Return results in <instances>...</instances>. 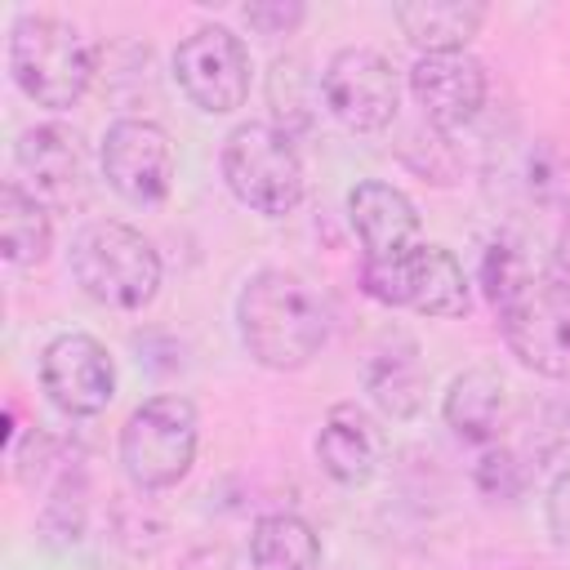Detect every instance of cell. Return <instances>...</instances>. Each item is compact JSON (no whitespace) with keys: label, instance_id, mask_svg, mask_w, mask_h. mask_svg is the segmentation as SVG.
Wrapping results in <instances>:
<instances>
[{"label":"cell","instance_id":"cell-1","mask_svg":"<svg viewBox=\"0 0 570 570\" xmlns=\"http://www.w3.org/2000/svg\"><path fill=\"white\" fill-rule=\"evenodd\" d=\"M481 281L512 356L543 379H570V285L539 276L512 245L485 249Z\"/></svg>","mask_w":570,"mask_h":570},{"label":"cell","instance_id":"cell-2","mask_svg":"<svg viewBox=\"0 0 570 570\" xmlns=\"http://www.w3.org/2000/svg\"><path fill=\"white\" fill-rule=\"evenodd\" d=\"M245 352L267 370H303L330 338V312L316 289L281 267L254 272L236 298Z\"/></svg>","mask_w":570,"mask_h":570},{"label":"cell","instance_id":"cell-3","mask_svg":"<svg viewBox=\"0 0 570 570\" xmlns=\"http://www.w3.org/2000/svg\"><path fill=\"white\" fill-rule=\"evenodd\" d=\"M67 267L94 303L116 307V312L147 307L160 289V254L138 227L116 223V218L85 223L71 236Z\"/></svg>","mask_w":570,"mask_h":570},{"label":"cell","instance_id":"cell-4","mask_svg":"<svg viewBox=\"0 0 570 570\" xmlns=\"http://www.w3.org/2000/svg\"><path fill=\"white\" fill-rule=\"evenodd\" d=\"M9 71L13 85L36 107H71L94 80V49L89 40L49 13H22L9 27Z\"/></svg>","mask_w":570,"mask_h":570},{"label":"cell","instance_id":"cell-5","mask_svg":"<svg viewBox=\"0 0 570 570\" xmlns=\"http://www.w3.org/2000/svg\"><path fill=\"white\" fill-rule=\"evenodd\" d=\"M223 178L232 196L263 218H285L303 200V160L276 125H236L223 138Z\"/></svg>","mask_w":570,"mask_h":570},{"label":"cell","instance_id":"cell-6","mask_svg":"<svg viewBox=\"0 0 570 570\" xmlns=\"http://www.w3.org/2000/svg\"><path fill=\"white\" fill-rule=\"evenodd\" d=\"M196 405L187 396H151L120 428V468L138 490H169L196 459Z\"/></svg>","mask_w":570,"mask_h":570},{"label":"cell","instance_id":"cell-7","mask_svg":"<svg viewBox=\"0 0 570 570\" xmlns=\"http://www.w3.org/2000/svg\"><path fill=\"white\" fill-rule=\"evenodd\" d=\"M361 289L387 307H410L423 316H463L468 276L445 245H414L387 263H361Z\"/></svg>","mask_w":570,"mask_h":570},{"label":"cell","instance_id":"cell-8","mask_svg":"<svg viewBox=\"0 0 570 570\" xmlns=\"http://www.w3.org/2000/svg\"><path fill=\"white\" fill-rule=\"evenodd\" d=\"M174 80L191 98V107L209 116H227L249 94V49L227 27H196L174 49Z\"/></svg>","mask_w":570,"mask_h":570},{"label":"cell","instance_id":"cell-9","mask_svg":"<svg viewBox=\"0 0 570 570\" xmlns=\"http://www.w3.org/2000/svg\"><path fill=\"white\" fill-rule=\"evenodd\" d=\"M321 98L338 125H347L356 134H379L401 111V80L383 53L352 45L325 62Z\"/></svg>","mask_w":570,"mask_h":570},{"label":"cell","instance_id":"cell-10","mask_svg":"<svg viewBox=\"0 0 570 570\" xmlns=\"http://www.w3.org/2000/svg\"><path fill=\"white\" fill-rule=\"evenodd\" d=\"M102 178L129 205H160L174 187V142L156 120L125 116L102 134Z\"/></svg>","mask_w":570,"mask_h":570},{"label":"cell","instance_id":"cell-11","mask_svg":"<svg viewBox=\"0 0 570 570\" xmlns=\"http://www.w3.org/2000/svg\"><path fill=\"white\" fill-rule=\"evenodd\" d=\"M40 387L45 396L71 414V419H89L102 414L116 396V365L107 356V347L94 334H58L45 352H40Z\"/></svg>","mask_w":570,"mask_h":570},{"label":"cell","instance_id":"cell-12","mask_svg":"<svg viewBox=\"0 0 570 570\" xmlns=\"http://www.w3.org/2000/svg\"><path fill=\"white\" fill-rule=\"evenodd\" d=\"M13 165L40 205H80L89 191L85 147L67 125H31L13 142Z\"/></svg>","mask_w":570,"mask_h":570},{"label":"cell","instance_id":"cell-13","mask_svg":"<svg viewBox=\"0 0 570 570\" xmlns=\"http://www.w3.org/2000/svg\"><path fill=\"white\" fill-rule=\"evenodd\" d=\"M410 94L432 129H459L485 102V67L468 49L419 53V62L410 67Z\"/></svg>","mask_w":570,"mask_h":570},{"label":"cell","instance_id":"cell-14","mask_svg":"<svg viewBox=\"0 0 570 570\" xmlns=\"http://www.w3.org/2000/svg\"><path fill=\"white\" fill-rule=\"evenodd\" d=\"M347 218H352V232L365 249V263H387V258H401L405 249L419 245V214H414V200L392 187V183H356L347 191Z\"/></svg>","mask_w":570,"mask_h":570},{"label":"cell","instance_id":"cell-15","mask_svg":"<svg viewBox=\"0 0 570 570\" xmlns=\"http://www.w3.org/2000/svg\"><path fill=\"white\" fill-rule=\"evenodd\" d=\"M383 454V432L361 405H334L321 436H316V459L338 485H365L379 468Z\"/></svg>","mask_w":570,"mask_h":570},{"label":"cell","instance_id":"cell-16","mask_svg":"<svg viewBox=\"0 0 570 570\" xmlns=\"http://www.w3.org/2000/svg\"><path fill=\"white\" fill-rule=\"evenodd\" d=\"M392 13H396L405 40L419 53H454V49H468V40L485 22V4L481 0H401Z\"/></svg>","mask_w":570,"mask_h":570},{"label":"cell","instance_id":"cell-17","mask_svg":"<svg viewBox=\"0 0 570 570\" xmlns=\"http://www.w3.org/2000/svg\"><path fill=\"white\" fill-rule=\"evenodd\" d=\"M441 410H445V423H450L463 441H490V436L499 432L503 414H508V383H503L494 370H485V365L463 370V374L450 383Z\"/></svg>","mask_w":570,"mask_h":570},{"label":"cell","instance_id":"cell-18","mask_svg":"<svg viewBox=\"0 0 570 570\" xmlns=\"http://www.w3.org/2000/svg\"><path fill=\"white\" fill-rule=\"evenodd\" d=\"M49 245H53L49 209L22 183H4L0 187V254H4V263L31 267L49 254Z\"/></svg>","mask_w":570,"mask_h":570},{"label":"cell","instance_id":"cell-19","mask_svg":"<svg viewBox=\"0 0 570 570\" xmlns=\"http://www.w3.org/2000/svg\"><path fill=\"white\" fill-rule=\"evenodd\" d=\"M249 561H254V570H312L321 561V539L303 517L272 512V517L254 521Z\"/></svg>","mask_w":570,"mask_h":570},{"label":"cell","instance_id":"cell-20","mask_svg":"<svg viewBox=\"0 0 570 570\" xmlns=\"http://www.w3.org/2000/svg\"><path fill=\"white\" fill-rule=\"evenodd\" d=\"M419 387H423V379H419L414 356H392L387 352L370 365V392L392 419H410L419 410V396H423Z\"/></svg>","mask_w":570,"mask_h":570},{"label":"cell","instance_id":"cell-21","mask_svg":"<svg viewBox=\"0 0 570 570\" xmlns=\"http://www.w3.org/2000/svg\"><path fill=\"white\" fill-rule=\"evenodd\" d=\"M267 102L281 125H307L312 120V76L298 58H276L267 71Z\"/></svg>","mask_w":570,"mask_h":570},{"label":"cell","instance_id":"cell-22","mask_svg":"<svg viewBox=\"0 0 570 570\" xmlns=\"http://www.w3.org/2000/svg\"><path fill=\"white\" fill-rule=\"evenodd\" d=\"M245 13V22L258 31V36H285V31H294L298 22H303V4H285V0H272V4H245L240 9Z\"/></svg>","mask_w":570,"mask_h":570},{"label":"cell","instance_id":"cell-23","mask_svg":"<svg viewBox=\"0 0 570 570\" xmlns=\"http://www.w3.org/2000/svg\"><path fill=\"white\" fill-rule=\"evenodd\" d=\"M557 249H561V267L570 272V214H566V223H561V240H557Z\"/></svg>","mask_w":570,"mask_h":570}]
</instances>
